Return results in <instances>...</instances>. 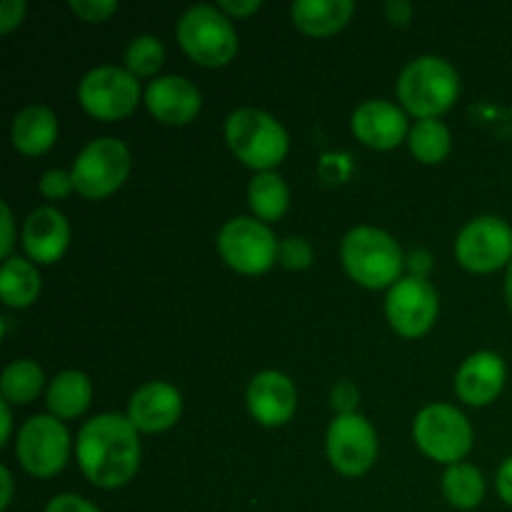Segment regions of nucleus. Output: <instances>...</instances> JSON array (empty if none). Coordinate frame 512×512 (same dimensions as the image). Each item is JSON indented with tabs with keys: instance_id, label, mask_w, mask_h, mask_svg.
<instances>
[{
	"instance_id": "nucleus-6",
	"label": "nucleus",
	"mask_w": 512,
	"mask_h": 512,
	"mask_svg": "<svg viewBox=\"0 0 512 512\" xmlns=\"http://www.w3.org/2000/svg\"><path fill=\"white\" fill-rule=\"evenodd\" d=\"M473 425L468 415L448 403L425 405L413 420V440L425 458L445 468L463 463L473 450Z\"/></svg>"
},
{
	"instance_id": "nucleus-26",
	"label": "nucleus",
	"mask_w": 512,
	"mask_h": 512,
	"mask_svg": "<svg viewBox=\"0 0 512 512\" xmlns=\"http://www.w3.org/2000/svg\"><path fill=\"white\" fill-rule=\"evenodd\" d=\"M45 388V373L35 360L18 358L0 375V395L10 405H30Z\"/></svg>"
},
{
	"instance_id": "nucleus-22",
	"label": "nucleus",
	"mask_w": 512,
	"mask_h": 512,
	"mask_svg": "<svg viewBox=\"0 0 512 512\" xmlns=\"http://www.w3.org/2000/svg\"><path fill=\"white\" fill-rule=\"evenodd\" d=\"M93 403V383L80 370H63L45 388V405L58 420H75Z\"/></svg>"
},
{
	"instance_id": "nucleus-38",
	"label": "nucleus",
	"mask_w": 512,
	"mask_h": 512,
	"mask_svg": "<svg viewBox=\"0 0 512 512\" xmlns=\"http://www.w3.org/2000/svg\"><path fill=\"white\" fill-rule=\"evenodd\" d=\"M495 490H498L500 500L512 508V455L500 463L498 473H495Z\"/></svg>"
},
{
	"instance_id": "nucleus-3",
	"label": "nucleus",
	"mask_w": 512,
	"mask_h": 512,
	"mask_svg": "<svg viewBox=\"0 0 512 512\" xmlns=\"http://www.w3.org/2000/svg\"><path fill=\"white\" fill-rule=\"evenodd\" d=\"M398 105L415 120L440 118L460 95V73L440 55H420L410 60L395 83Z\"/></svg>"
},
{
	"instance_id": "nucleus-37",
	"label": "nucleus",
	"mask_w": 512,
	"mask_h": 512,
	"mask_svg": "<svg viewBox=\"0 0 512 512\" xmlns=\"http://www.w3.org/2000/svg\"><path fill=\"white\" fill-rule=\"evenodd\" d=\"M218 8L228 15L230 20L250 18L260 10V0H220Z\"/></svg>"
},
{
	"instance_id": "nucleus-14",
	"label": "nucleus",
	"mask_w": 512,
	"mask_h": 512,
	"mask_svg": "<svg viewBox=\"0 0 512 512\" xmlns=\"http://www.w3.org/2000/svg\"><path fill=\"white\" fill-rule=\"evenodd\" d=\"M355 140L373 150H395L410 135V115L393 100H365L350 115Z\"/></svg>"
},
{
	"instance_id": "nucleus-2",
	"label": "nucleus",
	"mask_w": 512,
	"mask_h": 512,
	"mask_svg": "<svg viewBox=\"0 0 512 512\" xmlns=\"http://www.w3.org/2000/svg\"><path fill=\"white\" fill-rule=\"evenodd\" d=\"M340 260L355 285L365 290L393 288L405 270V253L398 240L375 225H358L345 233Z\"/></svg>"
},
{
	"instance_id": "nucleus-41",
	"label": "nucleus",
	"mask_w": 512,
	"mask_h": 512,
	"mask_svg": "<svg viewBox=\"0 0 512 512\" xmlns=\"http://www.w3.org/2000/svg\"><path fill=\"white\" fill-rule=\"evenodd\" d=\"M0 485H3V495H0V508L8 510L10 503H13V473H10L8 465L0 468Z\"/></svg>"
},
{
	"instance_id": "nucleus-17",
	"label": "nucleus",
	"mask_w": 512,
	"mask_h": 512,
	"mask_svg": "<svg viewBox=\"0 0 512 512\" xmlns=\"http://www.w3.org/2000/svg\"><path fill=\"white\" fill-rule=\"evenodd\" d=\"M508 365L495 350H478L460 363L455 373V395L470 408L493 405L505 390Z\"/></svg>"
},
{
	"instance_id": "nucleus-35",
	"label": "nucleus",
	"mask_w": 512,
	"mask_h": 512,
	"mask_svg": "<svg viewBox=\"0 0 512 512\" xmlns=\"http://www.w3.org/2000/svg\"><path fill=\"white\" fill-rule=\"evenodd\" d=\"M43 512H100V508H95L90 500L80 498L75 493H60L53 500H48Z\"/></svg>"
},
{
	"instance_id": "nucleus-40",
	"label": "nucleus",
	"mask_w": 512,
	"mask_h": 512,
	"mask_svg": "<svg viewBox=\"0 0 512 512\" xmlns=\"http://www.w3.org/2000/svg\"><path fill=\"white\" fill-rule=\"evenodd\" d=\"M0 423H3V433H0V448L10 443L13 438V405L8 400H0Z\"/></svg>"
},
{
	"instance_id": "nucleus-27",
	"label": "nucleus",
	"mask_w": 512,
	"mask_h": 512,
	"mask_svg": "<svg viewBox=\"0 0 512 512\" xmlns=\"http://www.w3.org/2000/svg\"><path fill=\"white\" fill-rule=\"evenodd\" d=\"M408 148L413 158L423 165H440L450 155L453 148V135H450L448 125L440 118L415 120L410 125Z\"/></svg>"
},
{
	"instance_id": "nucleus-30",
	"label": "nucleus",
	"mask_w": 512,
	"mask_h": 512,
	"mask_svg": "<svg viewBox=\"0 0 512 512\" xmlns=\"http://www.w3.org/2000/svg\"><path fill=\"white\" fill-rule=\"evenodd\" d=\"M38 190L45 200H65L70 193H75V185H73V175L70 170L63 168H50L40 175L38 180Z\"/></svg>"
},
{
	"instance_id": "nucleus-21",
	"label": "nucleus",
	"mask_w": 512,
	"mask_h": 512,
	"mask_svg": "<svg viewBox=\"0 0 512 512\" xmlns=\"http://www.w3.org/2000/svg\"><path fill=\"white\" fill-rule=\"evenodd\" d=\"M353 0H295L290 5L293 25L308 38H330L353 20Z\"/></svg>"
},
{
	"instance_id": "nucleus-32",
	"label": "nucleus",
	"mask_w": 512,
	"mask_h": 512,
	"mask_svg": "<svg viewBox=\"0 0 512 512\" xmlns=\"http://www.w3.org/2000/svg\"><path fill=\"white\" fill-rule=\"evenodd\" d=\"M360 405V390L353 380H338L330 388V408L335 415H355Z\"/></svg>"
},
{
	"instance_id": "nucleus-5",
	"label": "nucleus",
	"mask_w": 512,
	"mask_h": 512,
	"mask_svg": "<svg viewBox=\"0 0 512 512\" xmlns=\"http://www.w3.org/2000/svg\"><path fill=\"white\" fill-rule=\"evenodd\" d=\"M175 38L183 53L203 68H225L240 48L235 25L218 5L200 3L185 10L175 23Z\"/></svg>"
},
{
	"instance_id": "nucleus-28",
	"label": "nucleus",
	"mask_w": 512,
	"mask_h": 512,
	"mask_svg": "<svg viewBox=\"0 0 512 512\" xmlns=\"http://www.w3.org/2000/svg\"><path fill=\"white\" fill-rule=\"evenodd\" d=\"M165 63V45L155 35L143 33L135 35L123 53V68L135 78H158L160 68Z\"/></svg>"
},
{
	"instance_id": "nucleus-36",
	"label": "nucleus",
	"mask_w": 512,
	"mask_h": 512,
	"mask_svg": "<svg viewBox=\"0 0 512 512\" xmlns=\"http://www.w3.org/2000/svg\"><path fill=\"white\" fill-rule=\"evenodd\" d=\"M413 13L415 8L408 0H388V3H383V15L393 28H408Z\"/></svg>"
},
{
	"instance_id": "nucleus-4",
	"label": "nucleus",
	"mask_w": 512,
	"mask_h": 512,
	"mask_svg": "<svg viewBox=\"0 0 512 512\" xmlns=\"http://www.w3.org/2000/svg\"><path fill=\"white\" fill-rule=\"evenodd\" d=\"M230 153L255 173H273L290 150V135L275 115L260 108H235L223 125Z\"/></svg>"
},
{
	"instance_id": "nucleus-1",
	"label": "nucleus",
	"mask_w": 512,
	"mask_h": 512,
	"mask_svg": "<svg viewBox=\"0 0 512 512\" xmlns=\"http://www.w3.org/2000/svg\"><path fill=\"white\" fill-rule=\"evenodd\" d=\"M140 455V433L128 415H95L80 425L75 438L80 473L100 490H118L128 485L138 473Z\"/></svg>"
},
{
	"instance_id": "nucleus-12",
	"label": "nucleus",
	"mask_w": 512,
	"mask_h": 512,
	"mask_svg": "<svg viewBox=\"0 0 512 512\" xmlns=\"http://www.w3.org/2000/svg\"><path fill=\"white\" fill-rule=\"evenodd\" d=\"M378 433L365 415H335L325 433V453L335 473L360 478L378 460Z\"/></svg>"
},
{
	"instance_id": "nucleus-24",
	"label": "nucleus",
	"mask_w": 512,
	"mask_h": 512,
	"mask_svg": "<svg viewBox=\"0 0 512 512\" xmlns=\"http://www.w3.org/2000/svg\"><path fill=\"white\" fill-rule=\"evenodd\" d=\"M248 205L260 223H278L290 208V188L278 173H255L248 183Z\"/></svg>"
},
{
	"instance_id": "nucleus-34",
	"label": "nucleus",
	"mask_w": 512,
	"mask_h": 512,
	"mask_svg": "<svg viewBox=\"0 0 512 512\" xmlns=\"http://www.w3.org/2000/svg\"><path fill=\"white\" fill-rule=\"evenodd\" d=\"M25 13H28V3L25 0H3L0 3V33H13L25 20Z\"/></svg>"
},
{
	"instance_id": "nucleus-23",
	"label": "nucleus",
	"mask_w": 512,
	"mask_h": 512,
	"mask_svg": "<svg viewBox=\"0 0 512 512\" xmlns=\"http://www.w3.org/2000/svg\"><path fill=\"white\" fill-rule=\"evenodd\" d=\"M40 290H43V278L33 260L20 255L5 260L0 268V298L8 308H30L40 298Z\"/></svg>"
},
{
	"instance_id": "nucleus-20",
	"label": "nucleus",
	"mask_w": 512,
	"mask_h": 512,
	"mask_svg": "<svg viewBox=\"0 0 512 512\" xmlns=\"http://www.w3.org/2000/svg\"><path fill=\"white\" fill-rule=\"evenodd\" d=\"M60 133L58 115L48 105H25L10 123V143L20 155L40 158L55 145Z\"/></svg>"
},
{
	"instance_id": "nucleus-19",
	"label": "nucleus",
	"mask_w": 512,
	"mask_h": 512,
	"mask_svg": "<svg viewBox=\"0 0 512 512\" xmlns=\"http://www.w3.org/2000/svg\"><path fill=\"white\" fill-rule=\"evenodd\" d=\"M20 245L25 258L35 265H53L65 255L70 245V223L53 205H40L25 218L20 230Z\"/></svg>"
},
{
	"instance_id": "nucleus-39",
	"label": "nucleus",
	"mask_w": 512,
	"mask_h": 512,
	"mask_svg": "<svg viewBox=\"0 0 512 512\" xmlns=\"http://www.w3.org/2000/svg\"><path fill=\"white\" fill-rule=\"evenodd\" d=\"M430 253L428 250H410L408 255H405V268L410 270V275H415V278H428V273H430Z\"/></svg>"
},
{
	"instance_id": "nucleus-31",
	"label": "nucleus",
	"mask_w": 512,
	"mask_h": 512,
	"mask_svg": "<svg viewBox=\"0 0 512 512\" xmlns=\"http://www.w3.org/2000/svg\"><path fill=\"white\" fill-rule=\"evenodd\" d=\"M68 8L75 18L95 25L113 18L115 10H118V3L115 0H70Z\"/></svg>"
},
{
	"instance_id": "nucleus-13",
	"label": "nucleus",
	"mask_w": 512,
	"mask_h": 512,
	"mask_svg": "<svg viewBox=\"0 0 512 512\" xmlns=\"http://www.w3.org/2000/svg\"><path fill=\"white\" fill-rule=\"evenodd\" d=\"M440 313L438 290L428 278L403 275L385 295V318L405 340L423 338Z\"/></svg>"
},
{
	"instance_id": "nucleus-25",
	"label": "nucleus",
	"mask_w": 512,
	"mask_h": 512,
	"mask_svg": "<svg viewBox=\"0 0 512 512\" xmlns=\"http://www.w3.org/2000/svg\"><path fill=\"white\" fill-rule=\"evenodd\" d=\"M440 490L455 510H475L485 500V475L473 463L448 465L440 480Z\"/></svg>"
},
{
	"instance_id": "nucleus-29",
	"label": "nucleus",
	"mask_w": 512,
	"mask_h": 512,
	"mask_svg": "<svg viewBox=\"0 0 512 512\" xmlns=\"http://www.w3.org/2000/svg\"><path fill=\"white\" fill-rule=\"evenodd\" d=\"M315 253L310 240L298 238V235H288L280 240L278 245V263L285 270H308L313 265Z\"/></svg>"
},
{
	"instance_id": "nucleus-10",
	"label": "nucleus",
	"mask_w": 512,
	"mask_h": 512,
	"mask_svg": "<svg viewBox=\"0 0 512 512\" xmlns=\"http://www.w3.org/2000/svg\"><path fill=\"white\" fill-rule=\"evenodd\" d=\"M78 103L90 118L118 123L138 108L140 80L120 65H98L80 80Z\"/></svg>"
},
{
	"instance_id": "nucleus-16",
	"label": "nucleus",
	"mask_w": 512,
	"mask_h": 512,
	"mask_svg": "<svg viewBox=\"0 0 512 512\" xmlns=\"http://www.w3.org/2000/svg\"><path fill=\"white\" fill-rule=\"evenodd\" d=\"M143 103L148 113L163 125L193 123L203 108V93L185 75H158L143 90Z\"/></svg>"
},
{
	"instance_id": "nucleus-11",
	"label": "nucleus",
	"mask_w": 512,
	"mask_h": 512,
	"mask_svg": "<svg viewBox=\"0 0 512 512\" xmlns=\"http://www.w3.org/2000/svg\"><path fill=\"white\" fill-rule=\"evenodd\" d=\"M455 260L475 275L498 273L512 263V225L498 215H478L455 238Z\"/></svg>"
},
{
	"instance_id": "nucleus-15",
	"label": "nucleus",
	"mask_w": 512,
	"mask_h": 512,
	"mask_svg": "<svg viewBox=\"0 0 512 512\" xmlns=\"http://www.w3.org/2000/svg\"><path fill=\"white\" fill-rule=\"evenodd\" d=\"M245 403L253 420L263 428H283L298 410V388L280 370H260L245 390Z\"/></svg>"
},
{
	"instance_id": "nucleus-9",
	"label": "nucleus",
	"mask_w": 512,
	"mask_h": 512,
	"mask_svg": "<svg viewBox=\"0 0 512 512\" xmlns=\"http://www.w3.org/2000/svg\"><path fill=\"white\" fill-rule=\"evenodd\" d=\"M215 245L220 260L240 275H263L278 263L280 240L275 238L270 225L248 215L230 218L220 228Z\"/></svg>"
},
{
	"instance_id": "nucleus-7",
	"label": "nucleus",
	"mask_w": 512,
	"mask_h": 512,
	"mask_svg": "<svg viewBox=\"0 0 512 512\" xmlns=\"http://www.w3.org/2000/svg\"><path fill=\"white\" fill-rule=\"evenodd\" d=\"M133 168L130 148L118 138H95L75 155L73 175L75 193L85 200H105L118 193Z\"/></svg>"
},
{
	"instance_id": "nucleus-42",
	"label": "nucleus",
	"mask_w": 512,
	"mask_h": 512,
	"mask_svg": "<svg viewBox=\"0 0 512 512\" xmlns=\"http://www.w3.org/2000/svg\"><path fill=\"white\" fill-rule=\"evenodd\" d=\"M505 303H508V310L512 313V263L505 268Z\"/></svg>"
},
{
	"instance_id": "nucleus-8",
	"label": "nucleus",
	"mask_w": 512,
	"mask_h": 512,
	"mask_svg": "<svg viewBox=\"0 0 512 512\" xmlns=\"http://www.w3.org/2000/svg\"><path fill=\"white\" fill-rule=\"evenodd\" d=\"M73 440L63 420L53 415H33L25 420L15 438V458L20 468L40 480L63 473L70 460Z\"/></svg>"
},
{
	"instance_id": "nucleus-33",
	"label": "nucleus",
	"mask_w": 512,
	"mask_h": 512,
	"mask_svg": "<svg viewBox=\"0 0 512 512\" xmlns=\"http://www.w3.org/2000/svg\"><path fill=\"white\" fill-rule=\"evenodd\" d=\"M15 243H18V238H15L13 210L8 203H3L0 205V258H3V263L13 258Z\"/></svg>"
},
{
	"instance_id": "nucleus-18",
	"label": "nucleus",
	"mask_w": 512,
	"mask_h": 512,
	"mask_svg": "<svg viewBox=\"0 0 512 512\" xmlns=\"http://www.w3.org/2000/svg\"><path fill=\"white\" fill-rule=\"evenodd\" d=\"M125 415L138 433H165L183 415V395L168 380H150L130 395Z\"/></svg>"
}]
</instances>
